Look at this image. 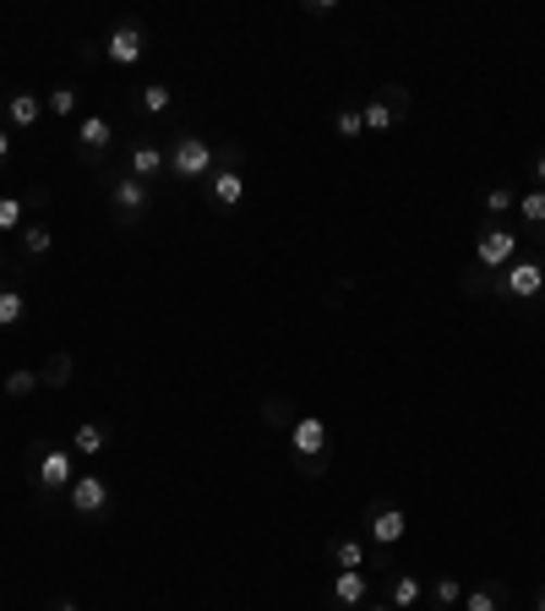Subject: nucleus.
<instances>
[{
  "label": "nucleus",
  "instance_id": "f257e3e1",
  "mask_svg": "<svg viewBox=\"0 0 545 611\" xmlns=\"http://www.w3.org/2000/svg\"><path fill=\"white\" fill-rule=\"evenodd\" d=\"M523 252V241H518V230L512 224H480L474 230V262H469V273H463V290L469 295H485V279H496L512 257Z\"/></svg>",
  "mask_w": 545,
  "mask_h": 611
},
{
  "label": "nucleus",
  "instance_id": "f03ea898",
  "mask_svg": "<svg viewBox=\"0 0 545 611\" xmlns=\"http://www.w3.org/2000/svg\"><path fill=\"white\" fill-rule=\"evenodd\" d=\"M485 295L491 301H507V306H540L545 301V252H518L496 279H485Z\"/></svg>",
  "mask_w": 545,
  "mask_h": 611
},
{
  "label": "nucleus",
  "instance_id": "7ed1b4c3",
  "mask_svg": "<svg viewBox=\"0 0 545 611\" xmlns=\"http://www.w3.org/2000/svg\"><path fill=\"white\" fill-rule=\"evenodd\" d=\"M224 148H230V143H224ZM224 148H213L202 132H175V137L164 143V154H170V181L208 186V181H213V170L224 164Z\"/></svg>",
  "mask_w": 545,
  "mask_h": 611
},
{
  "label": "nucleus",
  "instance_id": "20e7f679",
  "mask_svg": "<svg viewBox=\"0 0 545 611\" xmlns=\"http://www.w3.org/2000/svg\"><path fill=\"white\" fill-rule=\"evenodd\" d=\"M28 475H34V491H39V497H66L72 480H77L83 469H77L72 442H34V453H28Z\"/></svg>",
  "mask_w": 545,
  "mask_h": 611
},
{
  "label": "nucleus",
  "instance_id": "39448f33",
  "mask_svg": "<svg viewBox=\"0 0 545 611\" xmlns=\"http://www.w3.org/2000/svg\"><path fill=\"white\" fill-rule=\"evenodd\" d=\"M289 453H295L306 480H322V469H327V420L322 415H300L289 426Z\"/></svg>",
  "mask_w": 545,
  "mask_h": 611
},
{
  "label": "nucleus",
  "instance_id": "423d86ee",
  "mask_svg": "<svg viewBox=\"0 0 545 611\" xmlns=\"http://www.w3.org/2000/svg\"><path fill=\"white\" fill-rule=\"evenodd\" d=\"M409 88L404 83H382L366 105H360V115H366V137H387V132H398V121L409 115Z\"/></svg>",
  "mask_w": 545,
  "mask_h": 611
},
{
  "label": "nucleus",
  "instance_id": "0eeeda50",
  "mask_svg": "<svg viewBox=\"0 0 545 611\" xmlns=\"http://www.w3.org/2000/svg\"><path fill=\"white\" fill-rule=\"evenodd\" d=\"M110 213H115V230H137L148 213H153V186H143L137 175H110Z\"/></svg>",
  "mask_w": 545,
  "mask_h": 611
},
{
  "label": "nucleus",
  "instance_id": "6e6552de",
  "mask_svg": "<svg viewBox=\"0 0 545 611\" xmlns=\"http://www.w3.org/2000/svg\"><path fill=\"white\" fill-rule=\"evenodd\" d=\"M404 529H409V513H404L398 502H371V508H366V540L376 546V557H382L376 567H382V573H393L387 557H393V546L404 540Z\"/></svg>",
  "mask_w": 545,
  "mask_h": 611
},
{
  "label": "nucleus",
  "instance_id": "1a4fd4ad",
  "mask_svg": "<svg viewBox=\"0 0 545 611\" xmlns=\"http://www.w3.org/2000/svg\"><path fill=\"white\" fill-rule=\"evenodd\" d=\"M66 508H72L77 518L99 524V518H110L115 491H110V480H104V475H77V480H72V491H66Z\"/></svg>",
  "mask_w": 545,
  "mask_h": 611
},
{
  "label": "nucleus",
  "instance_id": "9d476101",
  "mask_svg": "<svg viewBox=\"0 0 545 611\" xmlns=\"http://www.w3.org/2000/svg\"><path fill=\"white\" fill-rule=\"evenodd\" d=\"M99 56L110 61V66H143V56H148V28L143 23H115L110 34H104V45H99Z\"/></svg>",
  "mask_w": 545,
  "mask_h": 611
},
{
  "label": "nucleus",
  "instance_id": "9b49d317",
  "mask_svg": "<svg viewBox=\"0 0 545 611\" xmlns=\"http://www.w3.org/2000/svg\"><path fill=\"white\" fill-rule=\"evenodd\" d=\"M202 192H208L213 208H230V213L246 203V175H240V148H235V143L224 148V164L213 170V181H208Z\"/></svg>",
  "mask_w": 545,
  "mask_h": 611
},
{
  "label": "nucleus",
  "instance_id": "f8f14e48",
  "mask_svg": "<svg viewBox=\"0 0 545 611\" xmlns=\"http://www.w3.org/2000/svg\"><path fill=\"white\" fill-rule=\"evenodd\" d=\"M126 175H137L143 186L164 181V175H170V154H164V143H153V137L132 143V154H126Z\"/></svg>",
  "mask_w": 545,
  "mask_h": 611
},
{
  "label": "nucleus",
  "instance_id": "ddd939ff",
  "mask_svg": "<svg viewBox=\"0 0 545 611\" xmlns=\"http://www.w3.org/2000/svg\"><path fill=\"white\" fill-rule=\"evenodd\" d=\"M110 143H115V126H110L104 115H83V121H77V159H83V164H99V159L110 154Z\"/></svg>",
  "mask_w": 545,
  "mask_h": 611
},
{
  "label": "nucleus",
  "instance_id": "4468645a",
  "mask_svg": "<svg viewBox=\"0 0 545 611\" xmlns=\"http://www.w3.org/2000/svg\"><path fill=\"white\" fill-rule=\"evenodd\" d=\"M327 595H333V606L360 611V606L371 600V578H366V573H355V567H338V573H333V584H327Z\"/></svg>",
  "mask_w": 545,
  "mask_h": 611
},
{
  "label": "nucleus",
  "instance_id": "2eb2a0df",
  "mask_svg": "<svg viewBox=\"0 0 545 611\" xmlns=\"http://www.w3.org/2000/svg\"><path fill=\"white\" fill-rule=\"evenodd\" d=\"M393 611H414L420 600H425V578L420 573H409V567H393L387 573V595H382Z\"/></svg>",
  "mask_w": 545,
  "mask_h": 611
},
{
  "label": "nucleus",
  "instance_id": "dca6fc26",
  "mask_svg": "<svg viewBox=\"0 0 545 611\" xmlns=\"http://www.w3.org/2000/svg\"><path fill=\"white\" fill-rule=\"evenodd\" d=\"M39 121H45V94H28V88L7 94V126L12 132H34Z\"/></svg>",
  "mask_w": 545,
  "mask_h": 611
},
{
  "label": "nucleus",
  "instance_id": "f3484780",
  "mask_svg": "<svg viewBox=\"0 0 545 611\" xmlns=\"http://www.w3.org/2000/svg\"><path fill=\"white\" fill-rule=\"evenodd\" d=\"M458 611H507V584H501V578H480V584H469L463 600H458Z\"/></svg>",
  "mask_w": 545,
  "mask_h": 611
},
{
  "label": "nucleus",
  "instance_id": "a211bd4d",
  "mask_svg": "<svg viewBox=\"0 0 545 611\" xmlns=\"http://www.w3.org/2000/svg\"><path fill=\"white\" fill-rule=\"evenodd\" d=\"M132 110L148 115V121H159V115L175 110V88H170V83H143V88L132 94Z\"/></svg>",
  "mask_w": 545,
  "mask_h": 611
},
{
  "label": "nucleus",
  "instance_id": "6ab92c4d",
  "mask_svg": "<svg viewBox=\"0 0 545 611\" xmlns=\"http://www.w3.org/2000/svg\"><path fill=\"white\" fill-rule=\"evenodd\" d=\"M480 208H485L491 224H501L507 213H518V186H512V181H491V186L480 192Z\"/></svg>",
  "mask_w": 545,
  "mask_h": 611
},
{
  "label": "nucleus",
  "instance_id": "aec40b11",
  "mask_svg": "<svg viewBox=\"0 0 545 611\" xmlns=\"http://www.w3.org/2000/svg\"><path fill=\"white\" fill-rule=\"evenodd\" d=\"M17 246H23V262H17V268H28V262H39V257L55 246V230H50L45 219H28L23 235H17Z\"/></svg>",
  "mask_w": 545,
  "mask_h": 611
},
{
  "label": "nucleus",
  "instance_id": "412c9836",
  "mask_svg": "<svg viewBox=\"0 0 545 611\" xmlns=\"http://www.w3.org/2000/svg\"><path fill=\"white\" fill-rule=\"evenodd\" d=\"M518 224L545 246V192L540 186H529V192H518Z\"/></svg>",
  "mask_w": 545,
  "mask_h": 611
},
{
  "label": "nucleus",
  "instance_id": "4be33fe9",
  "mask_svg": "<svg viewBox=\"0 0 545 611\" xmlns=\"http://www.w3.org/2000/svg\"><path fill=\"white\" fill-rule=\"evenodd\" d=\"M104 448H110V426H104V420H83V426L72 431V453H77V459H99Z\"/></svg>",
  "mask_w": 545,
  "mask_h": 611
},
{
  "label": "nucleus",
  "instance_id": "5701e85b",
  "mask_svg": "<svg viewBox=\"0 0 545 611\" xmlns=\"http://www.w3.org/2000/svg\"><path fill=\"white\" fill-rule=\"evenodd\" d=\"M327 557H333V567H355V573H366V562H371V551H366L360 535H333Z\"/></svg>",
  "mask_w": 545,
  "mask_h": 611
},
{
  "label": "nucleus",
  "instance_id": "b1692460",
  "mask_svg": "<svg viewBox=\"0 0 545 611\" xmlns=\"http://www.w3.org/2000/svg\"><path fill=\"white\" fill-rule=\"evenodd\" d=\"M333 137H338V143L366 137V115H360V105H338V110H333Z\"/></svg>",
  "mask_w": 545,
  "mask_h": 611
},
{
  "label": "nucleus",
  "instance_id": "393cba45",
  "mask_svg": "<svg viewBox=\"0 0 545 611\" xmlns=\"http://www.w3.org/2000/svg\"><path fill=\"white\" fill-rule=\"evenodd\" d=\"M77 105H83V88H50L45 94V115H55V121H72Z\"/></svg>",
  "mask_w": 545,
  "mask_h": 611
},
{
  "label": "nucleus",
  "instance_id": "a878e982",
  "mask_svg": "<svg viewBox=\"0 0 545 611\" xmlns=\"http://www.w3.org/2000/svg\"><path fill=\"white\" fill-rule=\"evenodd\" d=\"M39 382H45V388H66V382H72V355H66V350H50L45 366H39Z\"/></svg>",
  "mask_w": 545,
  "mask_h": 611
},
{
  "label": "nucleus",
  "instance_id": "bb28decb",
  "mask_svg": "<svg viewBox=\"0 0 545 611\" xmlns=\"http://www.w3.org/2000/svg\"><path fill=\"white\" fill-rule=\"evenodd\" d=\"M28 224V203L23 197H0V235H23Z\"/></svg>",
  "mask_w": 545,
  "mask_h": 611
},
{
  "label": "nucleus",
  "instance_id": "cd10ccee",
  "mask_svg": "<svg viewBox=\"0 0 545 611\" xmlns=\"http://www.w3.org/2000/svg\"><path fill=\"white\" fill-rule=\"evenodd\" d=\"M45 382H39V371L34 366H17V371H7V399H34Z\"/></svg>",
  "mask_w": 545,
  "mask_h": 611
},
{
  "label": "nucleus",
  "instance_id": "c85d7f7f",
  "mask_svg": "<svg viewBox=\"0 0 545 611\" xmlns=\"http://www.w3.org/2000/svg\"><path fill=\"white\" fill-rule=\"evenodd\" d=\"M425 595H431V600H436L442 611H453V606L463 600V584H458L453 573H442V578H431V584H425Z\"/></svg>",
  "mask_w": 545,
  "mask_h": 611
},
{
  "label": "nucleus",
  "instance_id": "c756f323",
  "mask_svg": "<svg viewBox=\"0 0 545 611\" xmlns=\"http://www.w3.org/2000/svg\"><path fill=\"white\" fill-rule=\"evenodd\" d=\"M28 317V301H23V290L12 284V290H0V328H17Z\"/></svg>",
  "mask_w": 545,
  "mask_h": 611
},
{
  "label": "nucleus",
  "instance_id": "7c9ffc66",
  "mask_svg": "<svg viewBox=\"0 0 545 611\" xmlns=\"http://www.w3.org/2000/svg\"><path fill=\"white\" fill-rule=\"evenodd\" d=\"M262 420H268V426H284V431L295 426V420H289V410H284V399H262Z\"/></svg>",
  "mask_w": 545,
  "mask_h": 611
},
{
  "label": "nucleus",
  "instance_id": "2f4dec72",
  "mask_svg": "<svg viewBox=\"0 0 545 611\" xmlns=\"http://www.w3.org/2000/svg\"><path fill=\"white\" fill-rule=\"evenodd\" d=\"M300 12H306V17H333L338 7H333V0H300Z\"/></svg>",
  "mask_w": 545,
  "mask_h": 611
},
{
  "label": "nucleus",
  "instance_id": "473e14b6",
  "mask_svg": "<svg viewBox=\"0 0 545 611\" xmlns=\"http://www.w3.org/2000/svg\"><path fill=\"white\" fill-rule=\"evenodd\" d=\"M23 203H28V213H45V208H50V197H45V192H28Z\"/></svg>",
  "mask_w": 545,
  "mask_h": 611
},
{
  "label": "nucleus",
  "instance_id": "72a5a7b5",
  "mask_svg": "<svg viewBox=\"0 0 545 611\" xmlns=\"http://www.w3.org/2000/svg\"><path fill=\"white\" fill-rule=\"evenodd\" d=\"M45 611H83V606H77V600H72V595H55V600H50V606H45Z\"/></svg>",
  "mask_w": 545,
  "mask_h": 611
},
{
  "label": "nucleus",
  "instance_id": "f704fd0d",
  "mask_svg": "<svg viewBox=\"0 0 545 611\" xmlns=\"http://www.w3.org/2000/svg\"><path fill=\"white\" fill-rule=\"evenodd\" d=\"M12 159V126H0V164Z\"/></svg>",
  "mask_w": 545,
  "mask_h": 611
},
{
  "label": "nucleus",
  "instance_id": "c9c22d12",
  "mask_svg": "<svg viewBox=\"0 0 545 611\" xmlns=\"http://www.w3.org/2000/svg\"><path fill=\"white\" fill-rule=\"evenodd\" d=\"M534 186H540V192H545V148H540V154H534Z\"/></svg>",
  "mask_w": 545,
  "mask_h": 611
},
{
  "label": "nucleus",
  "instance_id": "e433bc0d",
  "mask_svg": "<svg viewBox=\"0 0 545 611\" xmlns=\"http://www.w3.org/2000/svg\"><path fill=\"white\" fill-rule=\"evenodd\" d=\"M360 611H393V606H387V600H366Z\"/></svg>",
  "mask_w": 545,
  "mask_h": 611
},
{
  "label": "nucleus",
  "instance_id": "4c0bfd02",
  "mask_svg": "<svg viewBox=\"0 0 545 611\" xmlns=\"http://www.w3.org/2000/svg\"><path fill=\"white\" fill-rule=\"evenodd\" d=\"M534 611H545V589H540V595H534Z\"/></svg>",
  "mask_w": 545,
  "mask_h": 611
},
{
  "label": "nucleus",
  "instance_id": "58836bf2",
  "mask_svg": "<svg viewBox=\"0 0 545 611\" xmlns=\"http://www.w3.org/2000/svg\"><path fill=\"white\" fill-rule=\"evenodd\" d=\"M0 273H7V252H0Z\"/></svg>",
  "mask_w": 545,
  "mask_h": 611
}]
</instances>
